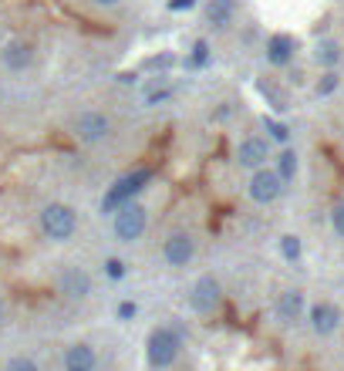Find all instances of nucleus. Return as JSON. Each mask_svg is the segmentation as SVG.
<instances>
[{"label": "nucleus", "mask_w": 344, "mask_h": 371, "mask_svg": "<svg viewBox=\"0 0 344 371\" xmlns=\"http://www.w3.org/2000/svg\"><path fill=\"white\" fill-rule=\"evenodd\" d=\"M281 250H283V257H287V260H297V257H300V240H297V236H283Z\"/></svg>", "instance_id": "obj_19"}, {"label": "nucleus", "mask_w": 344, "mask_h": 371, "mask_svg": "<svg viewBox=\"0 0 344 371\" xmlns=\"http://www.w3.org/2000/svg\"><path fill=\"white\" fill-rule=\"evenodd\" d=\"M266 58L274 64H287L294 58V37H287V34H274L270 37V44H266Z\"/></svg>", "instance_id": "obj_12"}, {"label": "nucleus", "mask_w": 344, "mask_h": 371, "mask_svg": "<svg viewBox=\"0 0 344 371\" xmlns=\"http://www.w3.org/2000/svg\"><path fill=\"white\" fill-rule=\"evenodd\" d=\"M41 226L51 240H68L75 226H78V219H75V209L71 206H64V202H51L44 206V213H41Z\"/></svg>", "instance_id": "obj_2"}, {"label": "nucleus", "mask_w": 344, "mask_h": 371, "mask_svg": "<svg viewBox=\"0 0 344 371\" xmlns=\"http://www.w3.org/2000/svg\"><path fill=\"white\" fill-rule=\"evenodd\" d=\"M189 300H192V308L196 310H213L219 300V284L213 277H199L196 280V287H192V294H189Z\"/></svg>", "instance_id": "obj_8"}, {"label": "nucleus", "mask_w": 344, "mask_h": 371, "mask_svg": "<svg viewBox=\"0 0 344 371\" xmlns=\"http://www.w3.org/2000/svg\"><path fill=\"white\" fill-rule=\"evenodd\" d=\"M7 371H37V365H34L31 358H11V361H7Z\"/></svg>", "instance_id": "obj_22"}, {"label": "nucleus", "mask_w": 344, "mask_h": 371, "mask_svg": "<svg viewBox=\"0 0 344 371\" xmlns=\"http://www.w3.org/2000/svg\"><path fill=\"white\" fill-rule=\"evenodd\" d=\"M94 4H105V7H111V4H118V0H94Z\"/></svg>", "instance_id": "obj_29"}, {"label": "nucleus", "mask_w": 344, "mask_h": 371, "mask_svg": "<svg viewBox=\"0 0 344 371\" xmlns=\"http://www.w3.org/2000/svg\"><path fill=\"white\" fill-rule=\"evenodd\" d=\"M334 88H338V75H324L321 85H317V95H331Z\"/></svg>", "instance_id": "obj_25"}, {"label": "nucleus", "mask_w": 344, "mask_h": 371, "mask_svg": "<svg viewBox=\"0 0 344 371\" xmlns=\"http://www.w3.org/2000/svg\"><path fill=\"white\" fill-rule=\"evenodd\" d=\"M142 233H145V209H142L139 202L118 206V209H115V236L132 243V240H139Z\"/></svg>", "instance_id": "obj_4"}, {"label": "nucleus", "mask_w": 344, "mask_h": 371, "mask_svg": "<svg viewBox=\"0 0 344 371\" xmlns=\"http://www.w3.org/2000/svg\"><path fill=\"white\" fill-rule=\"evenodd\" d=\"M331 223H334V230L344 236V200L334 206V213H331Z\"/></svg>", "instance_id": "obj_24"}, {"label": "nucleus", "mask_w": 344, "mask_h": 371, "mask_svg": "<svg viewBox=\"0 0 344 371\" xmlns=\"http://www.w3.org/2000/svg\"><path fill=\"white\" fill-rule=\"evenodd\" d=\"M341 58V51H338V44L334 41H324V44L317 47V61H324V64H334Z\"/></svg>", "instance_id": "obj_18"}, {"label": "nucleus", "mask_w": 344, "mask_h": 371, "mask_svg": "<svg viewBox=\"0 0 344 371\" xmlns=\"http://www.w3.org/2000/svg\"><path fill=\"white\" fill-rule=\"evenodd\" d=\"M61 291H64V294H71V297H88V291H92V280H88V274H85V270H64Z\"/></svg>", "instance_id": "obj_14"}, {"label": "nucleus", "mask_w": 344, "mask_h": 371, "mask_svg": "<svg viewBox=\"0 0 344 371\" xmlns=\"http://www.w3.org/2000/svg\"><path fill=\"white\" fill-rule=\"evenodd\" d=\"M192 240H189L186 233H176V236H169L166 240V247H162V253H166V260L172 263V267H186L189 260H192Z\"/></svg>", "instance_id": "obj_9"}, {"label": "nucleus", "mask_w": 344, "mask_h": 371, "mask_svg": "<svg viewBox=\"0 0 344 371\" xmlns=\"http://www.w3.org/2000/svg\"><path fill=\"white\" fill-rule=\"evenodd\" d=\"M118 317H122V321H132V317H135V304H132V300L118 304Z\"/></svg>", "instance_id": "obj_26"}, {"label": "nucleus", "mask_w": 344, "mask_h": 371, "mask_svg": "<svg viewBox=\"0 0 344 371\" xmlns=\"http://www.w3.org/2000/svg\"><path fill=\"white\" fill-rule=\"evenodd\" d=\"M105 274H109L111 280H122V277H125V263H122V260H109V263H105Z\"/></svg>", "instance_id": "obj_23"}, {"label": "nucleus", "mask_w": 344, "mask_h": 371, "mask_svg": "<svg viewBox=\"0 0 344 371\" xmlns=\"http://www.w3.org/2000/svg\"><path fill=\"white\" fill-rule=\"evenodd\" d=\"M196 7V0H169V11H189Z\"/></svg>", "instance_id": "obj_27"}, {"label": "nucleus", "mask_w": 344, "mask_h": 371, "mask_svg": "<svg viewBox=\"0 0 344 371\" xmlns=\"http://www.w3.org/2000/svg\"><path fill=\"white\" fill-rule=\"evenodd\" d=\"M233 11H236V0H213L206 14H209V24H213V28H226Z\"/></svg>", "instance_id": "obj_15"}, {"label": "nucleus", "mask_w": 344, "mask_h": 371, "mask_svg": "<svg viewBox=\"0 0 344 371\" xmlns=\"http://www.w3.org/2000/svg\"><path fill=\"white\" fill-rule=\"evenodd\" d=\"M266 155H270V149H266L264 139H247L240 145L236 159H240V166H247V169H260L266 162Z\"/></svg>", "instance_id": "obj_10"}, {"label": "nucleus", "mask_w": 344, "mask_h": 371, "mask_svg": "<svg viewBox=\"0 0 344 371\" xmlns=\"http://www.w3.org/2000/svg\"><path fill=\"white\" fill-rule=\"evenodd\" d=\"M179 334L172 331V327H156L152 334H149V361L156 365V368H169L176 355H179Z\"/></svg>", "instance_id": "obj_3"}, {"label": "nucleus", "mask_w": 344, "mask_h": 371, "mask_svg": "<svg viewBox=\"0 0 344 371\" xmlns=\"http://www.w3.org/2000/svg\"><path fill=\"white\" fill-rule=\"evenodd\" d=\"M281 176L277 172H270V169H257L253 172V179H250V196L257 202H274L277 196H281Z\"/></svg>", "instance_id": "obj_5"}, {"label": "nucleus", "mask_w": 344, "mask_h": 371, "mask_svg": "<svg viewBox=\"0 0 344 371\" xmlns=\"http://www.w3.org/2000/svg\"><path fill=\"white\" fill-rule=\"evenodd\" d=\"M162 98H169V92H152V95H149V105H159Z\"/></svg>", "instance_id": "obj_28"}, {"label": "nucleus", "mask_w": 344, "mask_h": 371, "mask_svg": "<svg viewBox=\"0 0 344 371\" xmlns=\"http://www.w3.org/2000/svg\"><path fill=\"white\" fill-rule=\"evenodd\" d=\"M149 179H152V172H149V169H135V172H128V176H122V179H118V183L105 193V200H102V213H115L118 206L132 202V196L142 193Z\"/></svg>", "instance_id": "obj_1"}, {"label": "nucleus", "mask_w": 344, "mask_h": 371, "mask_svg": "<svg viewBox=\"0 0 344 371\" xmlns=\"http://www.w3.org/2000/svg\"><path fill=\"white\" fill-rule=\"evenodd\" d=\"M111 122L105 118V115H98V111H88V115H81L78 125H75V132H78L81 142H102L105 135H109Z\"/></svg>", "instance_id": "obj_6"}, {"label": "nucleus", "mask_w": 344, "mask_h": 371, "mask_svg": "<svg viewBox=\"0 0 344 371\" xmlns=\"http://www.w3.org/2000/svg\"><path fill=\"white\" fill-rule=\"evenodd\" d=\"M300 310H304V297H300V291H283L281 300H277V314H281V321H297Z\"/></svg>", "instance_id": "obj_13"}, {"label": "nucleus", "mask_w": 344, "mask_h": 371, "mask_svg": "<svg viewBox=\"0 0 344 371\" xmlns=\"http://www.w3.org/2000/svg\"><path fill=\"white\" fill-rule=\"evenodd\" d=\"M341 324V310L334 304H314L311 308V327L314 334H334Z\"/></svg>", "instance_id": "obj_7"}, {"label": "nucleus", "mask_w": 344, "mask_h": 371, "mask_svg": "<svg viewBox=\"0 0 344 371\" xmlns=\"http://www.w3.org/2000/svg\"><path fill=\"white\" fill-rule=\"evenodd\" d=\"M64 368L68 371H94V351L88 344H75L64 355Z\"/></svg>", "instance_id": "obj_11"}, {"label": "nucleus", "mask_w": 344, "mask_h": 371, "mask_svg": "<svg viewBox=\"0 0 344 371\" xmlns=\"http://www.w3.org/2000/svg\"><path fill=\"white\" fill-rule=\"evenodd\" d=\"M189 61L196 64V68H203V64L209 61V44H206V41H196V47H192V58H189Z\"/></svg>", "instance_id": "obj_20"}, {"label": "nucleus", "mask_w": 344, "mask_h": 371, "mask_svg": "<svg viewBox=\"0 0 344 371\" xmlns=\"http://www.w3.org/2000/svg\"><path fill=\"white\" fill-rule=\"evenodd\" d=\"M4 61H7V68H24V64L31 61V51L20 44H11L7 51H4Z\"/></svg>", "instance_id": "obj_17"}, {"label": "nucleus", "mask_w": 344, "mask_h": 371, "mask_svg": "<svg viewBox=\"0 0 344 371\" xmlns=\"http://www.w3.org/2000/svg\"><path fill=\"white\" fill-rule=\"evenodd\" d=\"M0 314H4V308H0Z\"/></svg>", "instance_id": "obj_30"}, {"label": "nucleus", "mask_w": 344, "mask_h": 371, "mask_svg": "<svg viewBox=\"0 0 344 371\" xmlns=\"http://www.w3.org/2000/svg\"><path fill=\"white\" fill-rule=\"evenodd\" d=\"M266 132H270V135H274L277 142H287V139H290V128H287V125H281V122H274V118H266Z\"/></svg>", "instance_id": "obj_21"}, {"label": "nucleus", "mask_w": 344, "mask_h": 371, "mask_svg": "<svg viewBox=\"0 0 344 371\" xmlns=\"http://www.w3.org/2000/svg\"><path fill=\"white\" fill-rule=\"evenodd\" d=\"M294 172H297V155H294V152H281V159H277V176H281V183H290V179H294Z\"/></svg>", "instance_id": "obj_16"}]
</instances>
